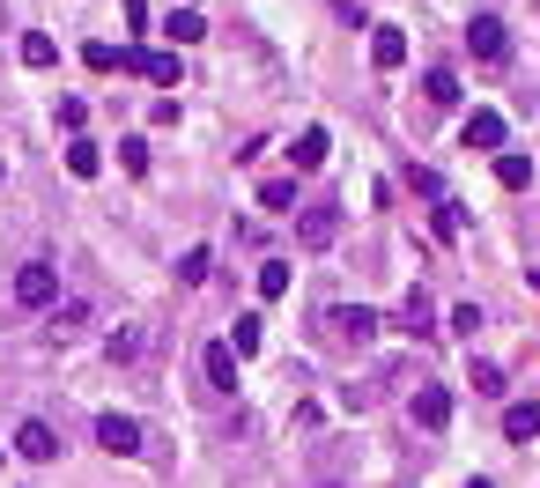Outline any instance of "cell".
Returning a JSON list of instances; mask_svg holds the SVG:
<instances>
[{
    "instance_id": "1",
    "label": "cell",
    "mask_w": 540,
    "mask_h": 488,
    "mask_svg": "<svg viewBox=\"0 0 540 488\" xmlns=\"http://www.w3.org/2000/svg\"><path fill=\"white\" fill-rule=\"evenodd\" d=\"M319 326H326V348H363L370 333H378V311L370 304H333Z\"/></svg>"
},
{
    "instance_id": "2",
    "label": "cell",
    "mask_w": 540,
    "mask_h": 488,
    "mask_svg": "<svg viewBox=\"0 0 540 488\" xmlns=\"http://www.w3.org/2000/svg\"><path fill=\"white\" fill-rule=\"evenodd\" d=\"M15 304H30V311H52V304H60V274H52L45 259L15 267Z\"/></svg>"
},
{
    "instance_id": "3",
    "label": "cell",
    "mask_w": 540,
    "mask_h": 488,
    "mask_svg": "<svg viewBox=\"0 0 540 488\" xmlns=\"http://www.w3.org/2000/svg\"><path fill=\"white\" fill-rule=\"evenodd\" d=\"M333 237H341V208H333V200H311V208L296 215V244H304V252H326Z\"/></svg>"
},
{
    "instance_id": "4",
    "label": "cell",
    "mask_w": 540,
    "mask_h": 488,
    "mask_svg": "<svg viewBox=\"0 0 540 488\" xmlns=\"http://www.w3.org/2000/svg\"><path fill=\"white\" fill-rule=\"evenodd\" d=\"M97 444H104L111 459H134L141 452V422L134 415H97Z\"/></svg>"
},
{
    "instance_id": "5",
    "label": "cell",
    "mask_w": 540,
    "mask_h": 488,
    "mask_svg": "<svg viewBox=\"0 0 540 488\" xmlns=\"http://www.w3.org/2000/svg\"><path fill=\"white\" fill-rule=\"evenodd\" d=\"M467 45H474V60H504V52H511V30L496 23V15H474V23H467Z\"/></svg>"
},
{
    "instance_id": "6",
    "label": "cell",
    "mask_w": 540,
    "mask_h": 488,
    "mask_svg": "<svg viewBox=\"0 0 540 488\" xmlns=\"http://www.w3.org/2000/svg\"><path fill=\"white\" fill-rule=\"evenodd\" d=\"M119 67L126 74H148L156 89H178V60H171V52H119Z\"/></svg>"
},
{
    "instance_id": "7",
    "label": "cell",
    "mask_w": 540,
    "mask_h": 488,
    "mask_svg": "<svg viewBox=\"0 0 540 488\" xmlns=\"http://www.w3.org/2000/svg\"><path fill=\"white\" fill-rule=\"evenodd\" d=\"M15 452L37 459V466H45V459H60V437H52V422H23V429H15Z\"/></svg>"
},
{
    "instance_id": "8",
    "label": "cell",
    "mask_w": 540,
    "mask_h": 488,
    "mask_svg": "<svg viewBox=\"0 0 540 488\" xmlns=\"http://www.w3.org/2000/svg\"><path fill=\"white\" fill-rule=\"evenodd\" d=\"M400 333H415V341H430V333H437V318H430V289H407V304H400Z\"/></svg>"
},
{
    "instance_id": "9",
    "label": "cell",
    "mask_w": 540,
    "mask_h": 488,
    "mask_svg": "<svg viewBox=\"0 0 540 488\" xmlns=\"http://www.w3.org/2000/svg\"><path fill=\"white\" fill-rule=\"evenodd\" d=\"M415 422H422V429H444V422H452V392H444V385H422V392H415Z\"/></svg>"
},
{
    "instance_id": "10",
    "label": "cell",
    "mask_w": 540,
    "mask_h": 488,
    "mask_svg": "<svg viewBox=\"0 0 540 488\" xmlns=\"http://www.w3.org/2000/svg\"><path fill=\"white\" fill-rule=\"evenodd\" d=\"M326 126H304V134H296V148H289V163H296V171H319V163H326Z\"/></svg>"
},
{
    "instance_id": "11",
    "label": "cell",
    "mask_w": 540,
    "mask_h": 488,
    "mask_svg": "<svg viewBox=\"0 0 540 488\" xmlns=\"http://www.w3.org/2000/svg\"><path fill=\"white\" fill-rule=\"evenodd\" d=\"M370 60H378L385 74H393V67L407 60V30H393V23H378V37H370Z\"/></svg>"
},
{
    "instance_id": "12",
    "label": "cell",
    "mask_w": 540,
    "mask_h": 488,
    "mask_svg": "<svg viewBox=\"0 0 540 488\" xmlns=\"http://www.w3.org/2000/svg\"><path fill=\"white\" fill-rule=\"evenodd\" d=\"M467 148H504V111H474L467 119Z\"/></svg>"
},
{
    "instance_id": "13",
    "label": "cell",
    "mask_w": 540,
    "mask_h": 488,
    "mask_svg": "<svg viewBox=\"0 0 540 488\" xmlns=\"http://www.w3.org/2000/svg\"><path fill=\"white\" fill-rule=\"evenodd\" d=\"M82 326H89V304H52V318H45V333H52V341H74Z\"/></svg>"
},
{
    "instance_id": "14",
    "label": "cell",
    "mask_w": 540,
    "mask_h": 488,
    "mask_svg": "<svg viewBox=\"0 0 540 488\" xmlns=\"http://www.w3.org/2000/svg\"><path fill=\"white\" fill-rule=\"evenodd\" d=\"M200 363H208V385H215V392H237V355H230V341L208 348Z\"/></svg>"
},
{
    "instance_id": "15",
    "label": "cell",
    "mask_w": 540,
    "mask_h": 488,
    "mask_svg": "<svg viewBox=\"0 0 540 488\" xmlns=\"http://www.w3.org/2000/svg\"><path fill=\"white\" fill-rule=\"evenodd\" d=\"M422 97H430L437 111H444V104H459V74H452V67H430V74H422Z\"/></svg>"
},
{
    "instance_id": "16",
    "label": "cell",
    "mask_w": 540,
    "mask_h": 488,
    "mask_svg": "<svg viewBox=\"0 0 540 488\" xmlns=\"http://www.w3.org/2000/svg\"><path fill=\"white\" fill-rule=\"evenodd\" d=\"M141 348H148V333H141V326H119V333L104 341V355H111V363H141Z\"/></svg>"
},
{
    "instance_id": "17",
    "label": "cell",
    "mask_w": 540,
    "mask_h": 488,
    "mask_svg": "<svg viewBox=\"0 0 540 488\" xmlns=\"http://www.w3.org/2000/svg\"><path fill=\"white\" fill-rule=\"evenodd\" d=\"M163 37H171V45H200V37H208V23H200V8H178L171 23H163Z\"/></svg>"
},
{
    "instance_id": "18",
    "label": "cell",
    "mask_w": 540,
    "mask_h": 488,
    "mask_svg": "<svg viewBox=\"0 0 540 488\" xmlns=\"http://www.w3.org/2000/svg\"><path fill=\"white\" fill-rule=\"evenodd\" d=\"M259 208H274V215H296V178H267V185H259Z\"/></svg>"
},
{
    "instance_id": "19",
    "label": "cell",
    "mask_w": 540,
    "mask_h": 488,
    "mask_svg": "<svg viewBox=\"0 0 540 488\" xmlns=\"http://www.w3.org/2000/svg\"><path fill=\"white\" fill-rule=\"evenodd\" d=\"M504 437H511V444L540 437V407H504Z\"/></svg>"
},
{
    "instance_id": "20",
    "label": "cell",
    "mask_w": 540,
    "mask_h": 488,
    "mask_svg": "<svg viewBox=\"0 0 540 488\" xmlns=\"http://www.w3.org/2000/svg\"><path fill=\"white\" fill-rule=\"evenodd\" d=\"M208 267H215V259H208V244H193V252L178 259V281H185V289H200V281H208Z\"/></svg>"
},
{
    "instance_id": "21",
    "label": "cell",
    "mask_w": 540,
    "mask_h": 488,
    "mask_svg": "<svg viewBox=\"0 0 540 488\" xmlns=\"http://www.w3.org/2000/svg\"><path fill=\"white\" fill-rule=\"evenodd\" d=\"M230 355H259V311H245L230 326Z\"/></svg>"
},
{
    "instance_id": "22",
    "label": "cell",
    "mask_w": 540,
    "mask_h": 488,
    "mask_svg": "<svg viewBox=\"0 0 540 488\" xmlns=\"http://www.w3.org/2000/svg\"><path fill=\"white\" fill-rule=\"evenodd\" d=\"M52 60H60V45H52L45 30H30L23 37V67H52Z\"/></svg>"
},
{
    "instance_id": "23",
    "label": "cell",
    "mask_w": 540,
    "mask_h": 488,
    "mask_svg": "<svg viewBox=\"0 0 540 488\" xmlns=\"http://www.w3.org/2000/svg\"><path fill=\"white\" fill-rule=\"evenodd\" d=\"M496 185H511V193H518V185H533V163L526 156H496Z\"/></svg>"
},
{
    "instance_id": "24",
    "label": "cell",
    "mask_w": 540,
    "mask_h": 488,
    "mask_svg": "<svg viewBox=\"0 0 540 488\" xmlns=\"http://www.w3.org/2000/svg\"><path fill=\"white\" fill-rule=\"evenodd\" d=\"M67 171H74V178H97V171H104V156H97L89 141H74V148H67Z\"/></svg>"
},
{
    "instance_id": "25",
    "label": "cell",
    "mask_w": 540,
    "mask_h": 488,
    "mask_svg": "<svg viewBox=\"0 0 540 488\" xmlns=\"http://www.w3.org/2000/svg\"><path fill=\"white\" fill-rule=\"evenodd\" d=\"M259 296H267V304H274V296H289V267H282V259L259 267Z\"/></svg>"
},
{
    "instance_id": "26",
    "label": "cell",
    "mask_w": 540,
    "mask_h": 488,
    "mask_svg": "<svg viewBox=\"0 0 540 488\" xmlns=\"http://www.w3.org/2000/svg\"><path fill=\"white\" fill-rule=\"evenodd\" d=\"M474 392H481V400H496V392H504V370H496V363H474V378H467Z\"/></svg>"
},
{
    "instance_id": "27",
    "label": "cell",
    "mask_w": 540,
    "mask_h": 488,
    "mask_svg": "<svg viewBox=\"0 0 540 488\" xmlns=\"http://www.w3.org/2000/svg\"><path fill=\"white\" fill-rule=\"evenodd\" d=\"M407 193H422V200H444V178H437V171H407Z\"/></svg>"
},
{
    "instance_id": "28",
    "label": "cell",
    "mask_w": 540,
    "mask_h": 488,
    "mask_svg": "<svg viewBox=\"0 0 540 488\" xmlns=\"http://www.w3.org/2000/svg\"><path fill=\"white\" fill-rule=\"evenodd\" d=\"M452 333H459V341H474V333H481V304H459L452 311Z\"/></svg>"
},
{
    "instance_id": "29",
    "label": "cell",
    "mask_w": 540,
    "mask_h": 488,
    "mask_svg": "<svg viewBox=\"0 0 540 488\" xmlns=\"http://www.w3.org/2000/svg\"><path fill=\"white\" fill-rule=\"evenodd\" d=\"M82 119H89V104L82 97H60V126H67V134H82Z\"/></svg>"
},
{
    "instance_id": "30",
    "label": "cell",
    "mask_w": 540,
    "mask_h": 488,
    "mask_svg": "<svg viewBox=\"0 0 540 488\" xmlns=\"http://www.w3.org/2000/svg\"><path fill=\"white\" fill-rule=\"evenodd\" d=\"M82 60H89V74H111V67H119V52H111V45H89Z\"/></svg>"
},
{
    "instance_id": "31",
    "label": "cell",
    "mask_w": 540,
    "mask_h": 488,
    "mask_svg": "<svg viewBox=\"0 0 540 488\" xmlns=\"http://www.w3.org/2000/svg\"><path fill=\"white\" fill-rule=\"evenodd\" d=\"M119 163H126V171L141 178V171H148V148H141V141H119Z\"/></svg>"
},
{
    "instance_id": "32",
    "label": "cell",
    "mask_w": 540,
    "mask_h": 488,
    "mask_svg": "<svg viewBox=\"0 0 540 488\" xmlns=\"http://www.w3.org/2000/svg\"><path fill=\"white\" fill-rule=\"evenodd\" d=\"M126 23H134V30H148V0H126Z\"/></svg>"
},
{
    "instance_id": "33",
    "label": "cell",
    "mask_w": 540,
    "mask_h": 488,
    "mask_svg": "<svg viewBox=\"0 0 540 488\" xmlns=\"http://www.w3.org/2000/svg\"><path fill=\"white\" fill-rule=\"evenodd\" d=\"M467 488H496V481H467Z\"/></svg>"
},
{
    "instance_id": "34",
    "label": "cell",
    "mask_w": 540,
    "mask_h": 488,
    "mask_svg": "<svg viewBox=\"0 0 540 488\" xmlns=\"http://www.w3.org/2000/svg\"><path fill=\"white\" fill-rule=\"evenodd\" d=\"M533 296H540V267H533Z\"/></svg>"
},
{
    "instance_id": "35",
    "label": "cell",
    "mask_w": 540,
    "mask_h": 488,
    "mask_svg": "<svg viewBox=\"0 0 540 488\" xmlns=\"http://www.w3.org/2000/svg\"><path fill=\"white\" fill-rule=\"evenodd\" d=\"M533 15H540V0H533Z\"/></svg>"
}]
</instances>
